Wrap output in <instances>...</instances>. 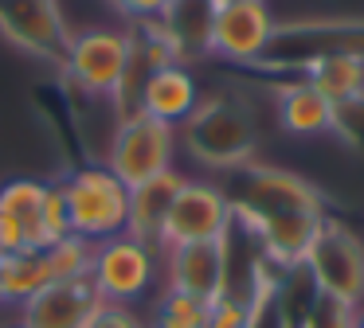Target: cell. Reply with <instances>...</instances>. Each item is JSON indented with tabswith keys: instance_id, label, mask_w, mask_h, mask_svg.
<instances>
[{
	"instance_id": "cell-21",
	"label": "cell",
	"mask_w": 364,
	"mask_h": 328,
	"mask_svg": "<svg viewBox=\"0 0 364 328\" xmlns=\"http://www.w3.org/2000/svg\"><path fill=\"white\" fill-rule=\"evenodd\" d=\"M208 317H212V305L208 301H196V297H188V293L165 289L149 328H208Z\"/></svg>"
},
{
	"instance_id": "cell-3",
	"label": "cell",
	"mask_w": 364,
	"mask_h": 328,
	"mask_svg": "<svg viewBox=\"0 0 364 328\" xmlns=\"http://www.w3.org/2000/svg\"><path fill=\"white\" fill-rule=\"evenodd\" d=\"M71 211V234L106 242L129 226V187L106 164H79L59 180Z\"/></svg>"
},
{
	"instance_id": "cell-15",
	"label": "cell",
	"mask_w": 364,
	"mask_h": 328,
	"mask_svg": "<svg viewBox=\"0 0 364 328\" xmlns=\"http://www.w3.org/2000/svg\"><path fill=\"white\" fill-rule=\"evenodd\" d=\"M309 78L306 82L314 90H321L333 106H345V102L364 98V51H321L306 62Z\"/></svg>"
},
{
	"instance_id": "cell-26",
	"label": "cell",
	"mask_w": 364,
	"mask_h": 328,
	"mask_svg": "<svg viewBox=\"0 0 364 328\" xmlns=\"http://www.w3.org/2000/svg\"><path fill=\"white\" fill-rule=\"evenodd\" d=\"M110 4L122 16H129V20H153V16H161L168 8V0H110Z\"/></svg>"
},
{
	"instance_id": "cell-25",
	"label": "cell",
	"mask_w": 364,
	"mask_h": 328,
	"mask_svg": "<svg viewBox=\"0 0 364 328\" xmlns=\"http://www.w3.org/2000/svg\"><path fill=\"white\" fill-rule=\"evenodd\" d=\"M87 328H149V324H145L134 309H126V305H102L98 317L90 320Z\"/></svg>"
},
{
	"instance_id": "cell-29",
	"label": "cell",
	"mask_w": 364,
	"mask_h": 328,
	"mask_svg": "<svg viewBox=\"0 0 364 328\" xmlns=\"http://www.w3.org/2000/svg\"><path fill=\"white\" fill-rule=\"evenodd\" d=\"M16 328H20V324H16Z\"/></svg>"
},
{
	"instance_id": "cell-1",
	"label": "cell",
	"mask_w": 364,
	"mask_h": 328,
	"mask_svg": "<svg viewBox=\"0 0 364 328\" xmlns=\"http://www.w3.org/2000/svg\"><path fill=\"white\" fill-rule=\"evenodd\" d=\"M181 141L188 148V156L204 168L215 172H239L251 164L255 156V121L239 102L223 98H200V106L192 109V117L181 125Z\"/></svg>"
},
{
	"instance_id": "cell-9",
	"label": "cell",
	"mask_w": 364,
	"mask_h": 328,
	"mask_svg": "<svg viewBox=\"0 0 364 328\" xmlns=\"http://www.w3.org/2000/svg\"><path fill=\"white\" fill-rule=\"evenodd\" d=\"M278 23L270 16L267 0H228L212 16V35H208V55L228 62H262L274 47Z\"/></svg>"
},
{
	"instance_id": "cell-12",
	"label": "cell",
	"mask_w": 364,
	"mask_h": 328,
	"mask_svg": "<svg viewBox=\"0 0 364 328\" xmlns=\"http://www.w3.org/2000/svg\"><path fill=\"white\" fill-rule=\"evenodd\" d=\"M165 278L173 293H188L196 301H220L228 285V246L220 242H188L165 250Z\"/></svg>"
},
{
	"instance_id": "cell-16",
	"label": "cell",
	"mask_w": 364,
	"mask_h": 328,
	"mask_svg": "<svg viewBox=\"0 0 364 328\" xmlns=\"http://www.w3.org/2000/svg\"><path fill=\"white\" fill-rule=\"evenodd\" d=\"M278 121L294 137H317V133H329L337 125V106L301 78V82L278 90Z\"/></svg>"
},
{
	"instance_id": "cell-19",
	"label": "cell",
	"mask_w": 364,
	"mask_h": 328,
	"mask_svg": "<svg viewBox=\"0 0 364 328\" xmlns=\"http://www.w3.org/2000/svg\"><path fill=\"white\" fill-rule=\"evenodd\" d=\"M43 285H51V270L43 250H24V254L0 258V289H4V305H24L40 293Z\"/></svg>"
},
{
	"instance_id": "cell-27",
	"label": "cell",
	"mask_w": 364,
	"mask_h": 328,
	"mask_svg": "<svg viewBox=\"0 0 364 328\" xmlns=\"http://www.w3.org/2000/svg\"><path fill=\"white\" fill-rule=\"evenodd\" d=\"M356 328H364V312H360V317H356Z\"/></svg>"
},
{
	"instance_id": "cell-24",
	"label": "cell",
	"mask_w": 364,
	"mask_h": 328,
	"mask_svg": "<svg viewBox=\"0 0 364 328\" xmlns=\"http://www.w3.org/2000/svg\"><path fill=\"white\" fill-rule=\"evenodd\" d=\"M356 317H360V312H356L353 305L317 293L314 309H309V317H306V328H356Z\"/></svg>"
},
{
	"instance_id": "cell-18",
	"label": "cell",
	"mask_w": 364,
	"mask_h": 328,
	"mask_svg": "<svg viewBox=\"0 0 364 328\" xmlns=\"http://www.w3.org/2000/svg\"><path fill=\"white\" fill-rule=\"evenodd\" d=\"M43 199H48V184L32 176H20L0 184V215H9L12 223L24 231L28 246L40 250V219H43Z\"/></svg>"
},
{
	"instance_id": "cell-10",
	"label": "cell",
	"mask_w": 364,
	"mask_h": 328,
	"mask_svg": "<svg viewBox=\"0 0 364 328\" xmlns=\"http://www.w3.org/2000/svg\"><path fill=\"white\" fill-rule=\"evenodd\" d=\"M0 35L36 59L63 67L71 31L59 12V0H0Z\"/></svg>"
},
{
	"instance_id": "cell-22",
	"label": "cell",
	"mask_w": 364,
	"mask_h": 328,
	"mask_svg": "<svg viewBox=\"0 0 364 328\" xmlns=\"http://www.w3.org/2000/svg\"><path fill=\"white\" fill-rule=\"evenodd\" d=\"M71 234V211H67V195L59 184H48V199H43V219H40V250L55 246Z\"/></svg>"
},
{
	"instance_id": "cell-28",
	"label": "cell",
	"mask_w": 364,
	"mask_h": 328,
	"mask_svg": "<svg viewBox=\"0 0 364 328\" xmlns=\"http://www.w3.org/2000/svg\"><path fill=\"white\" fill-rule=\"evenodd\" d=\"M0 305H4V289H0Z\"/></svg>"
},
{
	"instance_id": "cell-20",
	"label": "cell",
	"mask_w": 364,
	"mask_h": 328,
	"mask_svg": "<svg viewBox=\"0 0 364 328\" xmlns=\"http://www.w3.org/2000/svg\"><path fill=\"white\" fill-rule=\"evenodd\" d=\"M95 250L98 242L82 239V234H67L63 242L43 250L48 258V270H51V281H79V278H90L95 270Z\"/></svg>"
},
{
	"instance_id": "cell-2",
	"label": "cell",
	"mask_w": 364,
	"mask_h": 328,
	"mask_svg": "<svg viewBox=\"0 0 364 328\" xmlns=\"http://www.w3.org/2000/svg\"><path fill=\"white\" fill-rule=\"evenodd\" d=\"M235 184L239 187L228 199L239 231H255V226L282 215H325V199L317 195V187L286 168L247 164V168H239Z\"/></svg>"
},
{
	"instance_id": "cell-13",
	"label": "cell",
	"mask_w": 364,
	"mask_h": 328,
	"mask_svg": "<svg viewBox=\"0 0 364 328\" xmlns=\"http://www.w3.org/2000/svg\"><path fill=\"white\" fill-rule=\"evenodd\" d=\"M196 106H200V86L184 62H168V67L149 70L141 90H137V109L165 125H184Z\"/></svg>"
},
{
	"instance_id": "cell-11",
	"label": "cell",
	"mask_w": 364,
	"mask_h": 328,
	"mask_svg": "<svg viewBox=\"0 0 364 328\" xmlns=\"http://www.w3.org/2000/svg\"><path fill=\"white\" fill-rule=\"evenodd\" d=\"M95 281L79 278V281H51L43 285L32 301L20 305V328H87L102 309Z\"/></svg>"
},
{
	"instance_id": "cell-8",
	"label": "cell",
	"mask_w": 364,
	"mask_h": 328,
	"mask_svg": "<svg viewBox=\"0 0 364 328\" xmlns=\"http://www.w3.org/2000/svg\"><path fill=\"white\" fill-rule=\"evenodd\" d=\"M98 297L106 305H134L157 281V250L137 242L134 234H118V239L98 242L95 250V270H90Z\"/></svg>"
},
{
	"instance_id": "cell-17",
	"label": "cell",
	"mask_w": 364,
	"mask_h": 328,
	"mask_svg": "<svg viewBox=\"0 0 364 328\" xmlns=\"http://www.w3.org/2000/svg\"><path fill=\"white\" fill-rule=\"evenodd\" d=\"M212 16L215 4L212 0H168V8L161 12L168 39H173L181 62H188L192 55L208 51V35H212Z\"/></svg>"
},
{
	"instance_id": "cell-7",
	"label": "cell",
	"mask_w": 364,
	"mask_h": 328,
	"mask_svg": "<svg viewBox=\"0 0 364 328\" xmlns=\"http://www.w3.org/2000/svg\"><path fill=\"white\" fill-rule=\"evenodd\" d=\"M231 226H235V215H231L228 192L212 180H184L161 231V254L173 246H188V242H220L228 239Z\"/></svg>"
},
{
	"instance_id": "cell-23",
	"label": "cell",
	"mask_w": 364,
	"mask_h": 328,
	"mask_svg": "<svg viewBox=\"0 0 364 328\" xmlns=\"http://www.w3.org/2000/svg\"><path fill=\"white\" fill-rule=\"evenodd\" d=\"M255 312H259V301L223 293L220 301H212L208 328H255Z\"/></svg>"
},
{
	"instance_id": "cell-5",
	"label": "cell",
	"mask_w": 364,
	"mask_h": 328,
	"mask_svg": "<svg viewBox=\"0 0 364 328\" xmlns=\"http://www.w3.org/2000/svg\"><path fill=\"white\" fill-rule=\"evenodd\" d=\"M134 31L118 28H82L71 31L63 55V75L67 82H75L79 90L95 94V98L110 102L126 82V70L134 62Z\"/></svg>"
},
{
	"instance_id": "cell-14",
	"label": "cell",
	"mask_w": 364,
	"mask_h": 328,
	"mask_svg": "<svg viewBox=\"0 0 364 328\" xmlns=\"http://www.w3.org/2000/svg\"><path fill=\"white\" fill-rule=\"evenodd\" d=\"M184 180H188L184 172L168 168V172H161V176L137 184L134 192H129V226H126V234H134L137 242H145V246H153L161 254V231H165L168 207H173L176 192L184 187Z\"/></svg>"
},
{
	"instance_id": "cell-4",
	"label": "cell",
	"mask_w": 364,
	"mask_h": 328,
	"mask_svg": "<svg viewBox=\"0 0 364 328\" xmlns=\"http://www.w3.org/2000/svg\"><path fill=\"white\" fill-rule=\"evenodd\" d=\"M176 145H181L176 125H165V121H157V117L137 109V114H129V117H118L102 164L134 192L137 184H145V180H153V176L173 168Z\"/></svg>"
},
{
	"instance_id": "cell-6",
	"label": "cell",
	"mask_w": 364,
	"mask_h": 328,
	"mask_svg": "<svg viewBox=\"0 0 364 328\" xmlns=\"http://www.w3.org/2000/svg\"><path fill=\"white\" fill-rule=\"evenodd\" d=\"M306 278L314 281V289L321 297L345 305L364 301V242L348 231L341 219H325L317 239L309 242L306 262H301Z\"/></svg>"
}]
</instances>
